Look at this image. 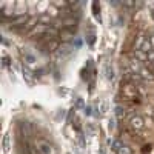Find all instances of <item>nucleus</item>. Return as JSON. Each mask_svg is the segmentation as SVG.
Returning <instances> with one entry per match:
<instances>
[{
  "instance_id": "f257e3e1",
  "label": "nucleus",
  "mask_w": 154,
  "mask_h": 154,
  "mask_svg": "<svg viewBox=\"0 0 154 154\" xmlns=\"http://www.w3.org/2000/svg\"><path fill=\"white\" fill-rule=\"evenodd\" d=\"M35 148L38 151V154H57V149L53 143L46 142V140H37L35 142Z\"/></svg>"
},
{
  "instance_id": "f03ea898",
  "label": "nucleus",
  "mask_w": 154,
  "mask_h": 154,
  "mask_svg": "<svg viewBox=\"0 0 154 154\" xmlns=\"http://www.w3.org/2000/svg\"><path fill=\"white\" fill-rule=\"evenodd\" d=\"M48 29H49L48 25H43V23H35V25H34V28H32V29H29L28 35H29L31 38L45 37V35L48 34Z\"/></svg>"
},
{
  "instance_id": "7ed1b4c3",
  "label": "nucleus",
  "mask_w": 154,
  "mask_h": 154,
  "mask_svg": "<svg viewBox=\"0 0 154 154\" xmlns=\"http://www.w3.org/2000/svg\"><path fill=\"white\" fill-rule=\"evenodd\" d=\"M59 38L63 43H69L71 40L74 42V38H75V28H63L59 32Z\"/></svg>"
},
{
  "instance_id": "20e7f679",
  "label": "nucleus",
  "mask_w": 154,
  "mask_h": 154,
  "mask_svg": "<svg viewBox=\"0 0 154 154\" xmlns=\"http://www.w3.org/2000/svg\"><path fill=\"white\" fill-rule=\"evenodd\" d=\"M28 16L26 14H19V16H12L11 19H8V25L11 26H19V28H23L25 25H28Z\"/></svg>"
},
{
  "instance_id": "39448f33",
  "label": "nucleus",
  "mask_w": 154,
  "mask_h": 154,
  "mask_svg": "<svg viewBox=\"0 0 154 154\" xmlns=\"http://www.w3.org/2000/svg\"><path fill=\"white\" fill-rule=\"evenodd\" d=\"M122 96L128 100H133L137 97V88L133 85V83H125L122 86Z\"/></svg>"
},
{
  "instance_id": "423d86ee",
  "label": "nucleus",
  "mask_w": 154,
  "mask_h": 154,
  "mask_svg": "<svg viewBox=\"0 0 154 154\" xmlns=\"http://www.w3.org/2000/svg\"><path fill=\"white\" fill-rule=\"evenodd\" d=\"M74 46L71 45V43H62L60 46H59V49H57V56L60 57V59H66V57H69L72 53H74Z\"/></svg>"
},
{
  "instance_id": "0eeeda50",
  "label": "nucleus",
  "mask_w": 154,
  "mask_h": 154,
  "mask_svg": "<svg viewBox=\"0 0 154 154\" xmlns=\"http://www.w3.org/2000/svg\"><path fill=\"white\" fill-rule=\"evenodd\" d=\"M130 126L133 128V130H136V131H142L143 128H145V120H143V117L142 116H133V117L130 119Z\"/></svg>"
},
{
  "instance_id": "6e6552de",
  "label": "nucleus",
  "mask_w": 154,
  "mask_h": 154,
  "mask_svg": "<svg viewBox=\"0 0 154 154\" xmlns=\"http://www.w3.org/2000/svg\"><path fill=\"white\" fill-rule=\"evenodd\" d=\"M22 72H23V79L26 80L29 85H32V83H34V77H35V74L31 71V68H28V66H25V65H23Z\"/></svg>"
},
{
  "instance_id": "1a4fd4ad",
  "label": "nucleus",
  "mask_w": 154,
  "mask_h": 154,
  "mask_svg": "<svg viewBox=\"0 0 154 154\" xmlns=\"http://www.w3.org/2000/svg\"><path fill=\"white\" fill-rule=\"evenodd\" d=\"M75 25H77V19H74V16L62 19V26L63 28H75Z\"/></svg>"
},
{
  "instance_id": "9d476101",
  "label": "nucleus",
  "mask_w": 154,
  "mask_h": 154,
  "mask_svg": "<svg viewBox=\"0 0 154 154\" xmlns=\"http://www.w3.org/2000/svg\"><path fill=\"white\" fill-rule=\"evenodd\" d=\"M35 62H37V59H35L32 54H29V53L23 54V63H25V66L31 68V66H34V65H35Z\"/></svg>"
},
{
  "instance_id": "9b49d317",
  "label": "nucleus",
  "mask_w": 154,
  "mask_h": 154,
  "mask_svg": "<svg viewBox=\"0 0 154 154\" xmlns=\"http://www.w3.org/2000/svg\"><path fill=\"white\" fill-rule=\"evenodd\" d=\"M146 38H148V37H146L145 34H139L137 38H136V42H134V49H136V51L142 49V46H143V43H145Z\"/></svg>"
},
{
  "instance_id": "f8f14e48",
  "label": "nucleus",
  "mask_w": 154,
  "mask_h": 154,
  "mask_svg": "<svg viewBox=\"0 0 154 154\" xmlns=\"http://www.w3.org/2000/svg\"><path fill=\"white\" fill-rule=\"evenodd\" d=\"M140 77H142V79H146V80H151V79H154V75L151 74V71L149 69H146L143 65L140 66V69H139V72H137Z\"/></svg>"
},
{
  "instance_id": "ddd939ff",
  "label": "nucleus",
  "mask_w": 154,
  "mask_h": 154,
  "mask_svg": "<svg viewBox=\"0 0 154 154\" xmlns=\"http://www.w3.org/2000/svg\"><path fill=\"white\" fill-rule=\"evenodd\" d=\"M103 69H105V77L108 80H112V77H114V69H112V66H109L108 63L103 66Z\"/></svg>"
},
{
  "instance_id": "4468645a",
  "label": "nucleus",
  "mask_w": 154,
  "mask_h": 154,
  "mask_svg": "<svg viewBox=\"0 0 154 154\" xmlns=\"http://www.w3.org/2000/svg\"><path fill=\"white\" fill-rule=\"evenodd\" d=\"M93 14H94V17L100 22V5H99L97 2H93Z\"/></svg>"
},
{
  "instance_id": "2eb2a0df",
  "label": "nucleus",
  "mask_w": 154,
  "mask_h": 154,
  "mask_svg": "<svg viewBox=\"0 0 154 154\" xmlns=\"http://www.w3.org/2000/svg\"><path fill=\"white\" fill-rule=\"evenodd\" d=\"M49 22H51V16L49 14H43L38 17V23H43V25H48L49 26Z\"/></svg>"
},
{
  "instance_id": "dca6fc26",
  "label": "nucleus",
  "mask_w": 154,
  "mask_h": 154,
  "mask_svg": "<svg viewBox=\"0 0 154 154\" xmlns=\"http://www.w3.org/2000/svg\"><path fill=\"white\" fill-rule=\"evenodd\" d=\"M85 103H83V99L82 97H75V103H74V108L77 109V108H82V109H85Z\"/></svg>"
},
{
  "instance_id": "f3484780",
  "label": "nucleus",
  "mask_w": 154,
  "mask_h": 154,
  "mask_svg": "<svg viewBox=\"0 0 154 154\" xmlns=\"http://www.w3.org/2000/svg\"><path fill=\"white\" fill-rule=\"evenodd\" d=\"M116 154H131V148L128 146V145H122Z\"/></svg>"
},
{
  "instance_id": "a211bd4d",
  "label": "nucleus",
  "mask_w": 154,
  "mask_h": 154,
  "mask_svg": "<svg viewBox=\"0 0 154 154\" xmlns=\"http://www.w3.org/2000/svg\"><path fill=\"white\" fill-rule=\"evenodd\" d=\"M122 145H123V143L120 142V140H114V142L111 143V149H112L114 152H117V151H119V148H120Z\"/></svg>"
},
{
  "instance_id": "6ab92c4d",
  "label": "nucleus",
  "mask_w": 154,
  "mask_h": 154,
  "mask_svg": "<svg viewBox=\"0 0 154 154\" xmlns=\"http://www.w3.org/2000/svg\"><path fill=\"white\" fill-rule=\"evenodd\" d=\"M134 54H136V57L140 59V60H148L146 53H143V51H134Z\"/></svg>"
},
{
  "instance_id": "aec40b11",
  "label": "nucleus",
  "mask_w": 154,
  "mask_h": 154,
  "mask_svg": "<svg viewBox=\"0 0 154 154\" xmlns=\"http://www.w3.org/2000/svg\"><path fill=\"white\" fill-rule=\"evenodd\" d=\"M65 114H66V111H65V109H59V111L56 112V120H63Z\"/></svg>"
},
{
  "instance_id": "412c9836",
  "label": "nucleus",
  "mask_w": 154,
  "mask_h": 154,
  "mask_svg": "<svg viewBox=\"0 0 154 154\" xmlns=\"http://www.w3.org/2000/svg\"><path fill=\"white\" fill-rule=\"evenodd\" d=\"M86 40H88L89 45H94V42H96V34H94V32L88 34V35H86Z\"/></svg>"
},
{
  "instance_id": "4be33fe9",
  "label": "nucleus",
  "mask_w": 154,
  "mask_h": 154,
  "mask_svg": "<svg viewBox=\"0 0 154 154\" xmlns=\"http://www.w3.org/2000/svg\"><path fill=\"white\" fill-rule=\"evenodd\" d=\"M93 111H94V109H93V106H91V105H86V106H85V109H83L85 116H93V114H94Z\"/></svg>"
},
{
  "instance_id": "5701e85b",
  "label": "nucleus",
  "mask_w": 154,
  "mask_h": 154,
  "mask_svg": "<svg viewBox=\"0 0 154 154\" xmlns=\"http://www.w3.org/2000/svg\"><path fill=\"white\" fill-rule=\"evenodd\" d=\"M123 114H125V108H122V106H116V116H117V117H122Z\"/></svg>"
},
{
  "instance_id": "b1692460",
  "label": "nucleus",
  "mask_w": 154,
  "mask_h": 154,
  "mask_svg": "<svg viewBox=\"0 0 154 154\" xmlns=\"http://www.w3.org/2000/svg\"><path fill=\"white\" fill-rule=\"evenodd\" d=\"M77 140H79L80 146H82V148H85V137H83V134H82V133H79V136H77Z\"/></svg>"
},
{
  "instance_id": "393cba45",
  "label": "nucleus",
  "mask_w": 154,
  "mask_h": 154,
  "mask_svg": "<svg viewBox=\"0 0 154 154\" xmlns=\"http://www.w3.org/2000/svg\"><path fill=\"white\" fill-rule=\"evenodd\" d=\"M72 46H74L75 49H77V48H80V46H82V40L75 37V38H74V42H72Z\"/></svg>"
},
{
  "instance_id": "a878e982",
  "label": "nucleus",
  "mask_w": 154,
  "mask_h": 154,
  "mask_svg": "<svg viewBox=\"0 0 154 154\" xmlns=\"http://www.w3.org/2000/svg\"><path fill=\"white\" fill-rule=\"evenodd\" d=\"M2 63H3V66H5V68H8V66H9V63H11V62H9V57H8V56H3Z\"/></svg>"
},
{
  "instance_id": "bb28decb",
  "label": "nucleus",
  "mask_w": 154,
  "mask_h": 154,
  "mask_svg": "<svg viewBox=\"0 0 154 154\" xmlns=\"http://www.w3.org/2000/svg\"><path fill=\"white\" fill-rule=\"evenodd\" d=\"M146 57H148V62H154V49L149 51V53L146 54Z\"/></svg>"
},
{
  "instance_id": "cd10ccee",
  "label": "nucleus",
  "mask_w": 154,
  "mask_h": 154,
  "mask_svg": "<svg viewBox=\"0 0 154 154\" xmlns=\"http://www.w3.org/2000/svg\"><path fill=\"white\" fill-rule=\"evenodd\" d=\"M88 130L91 131V133H94V131H96V128H94V125H91V123H89V125H88Z\"/></svg>"
},
{
  "instance_id": "c85d7f7f",
  "label": "nucleus",
  "mask_w": 154,
  "mask_h": 154,
  "mask_svg": "<svg viewBox=\"0 0 154 154\" xmlns=\"http://www.w3.org/2000/svg\"><path fill=\"white\" fill-rule=\"evenodd\" d=\"M109 130H114V120H109V125H108Z\"/></svg>"
},
{
  "instance_id": "c756f323",
  "label": "nucleus",
  "mask_w": 154,
  "mask_h": 154,
  "mask_svg": "<svg viewBox=\"0 0 154 154\" xmlns=\"http://www.w3.org/2000/svg\"><path fill=\"white\" fill-rule=\"evenodd\" d=\"M151 17L154 19V9H152V12H151Z\"/></svg>"
},
{
  "instance_id": "7c9ffc66",
  "label": "nucleus",
  "mask_w": 154,
  "mask_h": 154,
  "mask_svg": "<svg viewBox=\"0 0 154 154\" xmlns=\"http://www.w3.org/2000/svg\"><path fill=\"white\" fill-rule=\"evenodd\" d=\"M100 154H105V149H102V151H100Z\"/></svg>"
}]
</instances>
